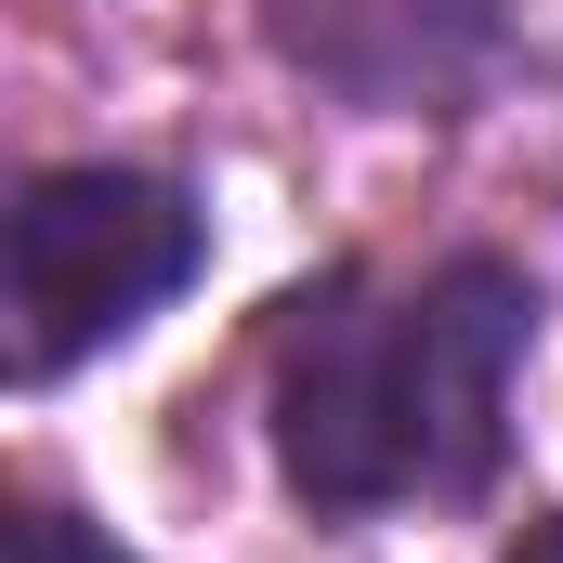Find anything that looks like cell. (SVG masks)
Instances as JSON below:
<instances>
[{
	"instance_id": "1",
	"label": "cell",
	"mask_w": 563,
	"mask_h": 563,
	"mask_svg": "<svg viewBox=\"0 0 563 563\" xmlns=\"http://www.w3.org/2000/svg\"><path fill=\"white\" fill-rule=\"evenodd\" d=\"M538 354V276L445 250L420 288L328 263L263 328V445L301 525H380L407 498L472 511L511 459V380Z\"/></svg>"
},
{
	"instance_id": "2",
	"label": "cell",
	"mask_w": 563,
	"mask_h": 563,
	"mask_svg": "<svg viewBox=\"0 0 563 563\" xmlns=\"http://www.w3.org/2000/svg\"><path fill=\"white\" fill-rule=\"evenodd\" d=\"M197 276H210V210L170 170L53 157V170L0 184V394L92 367Z\"/></svg>"
},
{
	"instance_id": "3",
	"label": "cell",
	"mask_w": 563,
	"mask_h": 563,
	"mask_svg": "<svg viewBox=\"0 0 563 563\" xmlns=\"http://www.w3.org/2000/svg\"><path fill=\"white\" fill-rule=\"evenodd\" d=\"M263 53L354 119H459L511 66L498 0H263Z\"/></svg>"
},
{
	"instance_id": "4",
	"label": "cell",
	"mask_w": 563,
	"mask_h": 563,
	"mask_svg": "<svg viewBox=\"0 0 563 563\" xmlns=\"http://www.w3.org/2000/svg\"><path fill=\"white\" fill-rule=\"evenodd\" d=\"M0 563H144L119 551L92 511H66V498H26V485H0Z\"/></svg>"
},
{
	"instance_id": "5",
	"label": "cell",
	"mask_w": 563,
	"mask_h": 563,
	"mask_svg": "<svg viewBox=\"0 0 563 563\" xmlns=\"http://www.w3.org/2000/svg\"><path fill=\"white\" fill-rule=\"evenodd\" d=\"M498 563H563V511H525V525H511V551Z\"/></svg>"
}]
</instances>
